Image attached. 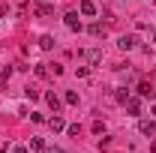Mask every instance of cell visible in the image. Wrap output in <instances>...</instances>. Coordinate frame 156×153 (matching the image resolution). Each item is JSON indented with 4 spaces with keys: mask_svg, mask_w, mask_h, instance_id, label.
I'll use <instances>...</instances> for the list:
<instances>
[{
    "mask_svg": "<svg viewBox=\"0 0 156 153\" xmlns=\"http://www.w3.org/2000/svg\"><path fill=\"white\" fill-rule=\"evenodd\" d=\"M63 24H66L69 30L81 33V18H78V12H66V15H63Z\"/></svg>",
    "mask_w": 156,
    "mask_h": 153,
    "instance_id": "6da1fadb",
    "label": "cell"
},
{
    "mask_svg": "<svg viewBox=\"0 0 156 153\" xmlns=\"http://www.w3.org/2000/svg\"><path fill=\"white\" fill-rule=\"evenodd\" d=\"M123 51H132V48H138V36L135 33H126V36H120V42H117Z\"/></svg>",
    "mask_w": 156,
    "mask_h": 153,
    "instance_id": "7a4b0ae2",
    "label": "cell"
},
{
    "mask_svg": "<svg viewBox=\"0 0 156 153\" xmlns=\"http://www.w3.org/2000/svg\"><path fill=\"white\" fill-rule=\"evenodd\" d=\"M78 12L87 15V18H93V15H96V3H93V0H81V3H78Z\"/></svg>",
    "mask_w": 156,
    "mask_h": 153,
    "instance_id": "3957f363",
    "label": "cell"
},
{
    "mask_svg": "<svg viewBox=\"0 0 156 153\" xmlns=\"http://www.w3.org/2000/svg\"><path fill=\"white\" fill-rule=\"evenodd\" d=\"M45 102L51 105V111H54V114H60V108H63V99H60L54 90H51V93H45Z\"/></svg>",
    "mask_w": 156,
    "mask_h": 153,
    "instance_id": "277c9868",
    "label": "cell"
},
{
    "mask_svg": "<svg viewBox=\"0 0 156 153\" xmlns=\"http://www.w3.org/2000/svg\"><path fill=\"white\" fill-rule=\"evenodd\" d=\"M123 105H126V111H129L132 117H138V114H141V99H135V96H129Z\"/></svg>",
    "mask_w": 156,
    "mask_h": 153,
    "instance_id": "5b68a950",
    "label": "cell"
},
{
    "mask_svg": "<svg viewBox=\"0 0 156 153\" xmlns=\"http://www.w3.org/2000/svg\"><path fill=\"white\" fill-rule=\"evenodd\" d=\"M45 123H48V126H51V132H63V129H66V120H63V117H60V114H54V117H48V120H45Z\"/></svg>",
    "mask_w": 156,
    "mask_h": 153,
    "instance_id": "8992f818",
    "label": "cell"
},
{
    "mask_svg": "<svg viewBox=\"0 0 156 153\" xmlns=\"http://www.w3.org/2000/svg\"><path fill=\"white\" fill-rule=\"evenodd\" d=\"M138 132L141 135H156V120H141L138 123Z\"/></svg>",
    "mask_w": 156,
    "mask_h": 153,
    "instance_id": "52a82bcc",
    "label": "cell"
},
{
    "mask_svg": "<svg viewBox=\"0 0 156 153\" xmlns=\"http://www.w3.org/2000/svg\"><path fill=\"white\" fill-rule=\"evenodd\" d=\"M138 96H141V99H153V87H150V81H138Z\"/></svg>",
    "mask_w": 156,
    "mask_h": 153,
    "instance_id": "ba28073f",
    "label": "cell"
},
{
    "mask_svg": "<svg viewBox=\"0 0 156 153\" xmlns=\"http://www.w3.org/2000/svg\"><path fill=\"white\" fill-rule=\"evenodd\" d=\"M36 15H54V6H51L48 0H39V6H36Z\"/></svg>",
    "mask_w": 156,
    "mask_h": 153,
    "instance_id": "9c48e42d",
    "label": "cell"
},
{
    "mask_svg": "<svg viewBox=\"0 0 156 153\" xmlns=\"http://www.w3.org/2000/svg\"><path fill=\"white\" fill-rule=\"evenodd\" d=\"M39 48L42 51H51L54 48V36H39Z\"/></svg>",
    "mask_w": 156,
    "mask_h": 153,
    "instance_id": "30bf717a",
    "label": "cell"
},
{
    "mask_svg": "<svg viewBox=\"0 0 156 153\" xmlns=\"http://www.w3.org/2000/svg\"><path fill=\"white\" fill-rule=\"evenodd\" d=\"M87 30H90V36H105V27H102L99 21H93V24H90Z\"/></svg>",
    "mask_w": 156,
    "mask_h": 153,
    "instance_id": "8fae6325",
    "label": "cell"
},
{
    "mask_svg": "<svg viewBox=\"0 0 156 153\" xmlns=\"http://www.w3.org/2000/svg\"><path fill=\"white\" fill-rule=\"evenodd\" d=\"M87 60H90V63L96 66L99 60H102V51H99V48H90V51H87Z\"/></svg>",
    "mask_w": 156,
    "mask_h": 153,
    "instance_id": "7c38bea8",
    "label": "cell"
},
{
    "mask_svg": "<svg viewBox=\"0 0 156 153\" xmlns=\"http://www.w3.org/2000/svg\"><path fill=\"white\" fill-rule=\"evenodd\" d=\"M63 102H66V105H78V93H75V90H66Z\"/></svg>",
    "mask_w": 156,
    "mask_h": 153,
    "instance_id": "4fadbf2b",
    "label": "cell"
},
{
    "mask_svg": "<svg viewBox=\"0 0 156 153\" xmlns=\"http://www.w3.org/2000/svg\"><path fill=\"white\" fill-rule=\"evenodd\" d=\"M30 147L33 150H45V138H30Z\"/></svg>",
    "mask_w": 156,
    "mask_h": 153,
    "instance_id": "5bb4252c",
    "label": "cell"
},
{
    "mask_svg": "<svg viewBox=\"0 0 156 153\" xmlns=\"http://www.w3.org/2000/svg\"><path fill=\"white\" fill-rule=\"evenodd\" d=\"M114 99H117V102H126V99H129V90H126V87H120V90L114 93Z\"/></svg>",
    "mask_w": 156,
    "mask_h": 153,
    "instance_id": "9a60e30c",
    "label": "cell"
},
{
    "mask_svg": "<svg viewBox=\"0 0 156 153\" xmlns=\"http://www.w3.org/2000/svg\"><path fill=\"white\" fill-rule=\"evenodd\" d=\"M33 72H36L39 78H48V69H45V63H36V66H33Z\"/></svg>",
    "mask_w": 156,
    "mask_h": 153,
    "instance_id": "2e32d148",
    "label": "cell"
},
{
    "mask_svg": "<svg viewBox=\"0 0 156 153\" xmlns=\"http://www.w3.org/2000/svg\"><path fill=\"white\" fill-rule=\"evenodd\" d=\"M90 129H93V135H105V123H102V120H96Z\"/></svg>",
    "mask_w": 156,
    "mask_h": 153,
    "instance_id": "e0dca14e",
    "label": "cell"
},
{
    "mask_svg": "<svg viewBox=\"0 0 156 153\" xmlns=\"http://www.w3.org/2000/svg\"><path fill=\"white\" fill-rule=\"evenodd\" d=\"M24 96H27V99L33 102V99H39V90H33V87H27V90H24Z\"/></svg>",
    "mask_w": 156,
    "mask_h": 153,
    "instance_id": "ac0fdd59",
    "label": "cell"
},
{
    "mask_svg": "<svg viewBox=\"0 0 156 153\" xmlns=\"http://www.w3.org/2000/svg\"><path fill=\"white\" fill-rule=\"evenodd\" d=\"M75 72H78V78H87V75H90V66H78Z\"/></svg>",
    "mask_w": 156,
    "mask_h": 153,
    "instance_id": "d6986e66",
    "label": "cell"
},
{
    "mask_svg": "<svg viewBox=\"0 0 156 153\" xmlns=\"http://www.w3.org/2000/svg\"><path fill=\"white\" fill-rule=\"evenodd\" d=\"M30 120H33V123H45V114H36V111H33V114H30Z\"/></svg>",
    "mask_w": 156,
    "mask_h": 153,
    "instance_id": "ffe728a7",
    "label": "cell"
},
{
    "mask_svg": "<svg viewBox=\"0 0 156 153\" xmlns=\"http://www.w3.org/2000/svg\"><path fill=\"white\" fill-rule=\"evenodd\" d=\"M12 153H27V147H21V144H18V147H12Z\"/></svg>",
    "mask_w": 156,
    "mask_h": 153,
    "instance_id": "44dd1931",
    "label": "cell"
},
{
    "mask_svg": "<svg viewBox=\"0 0 156 153\" xmlns=\"http://www.w3.org/2000/svg\"><path fill=\"white\" fill-rule=\"evenodd\" d=\"M48 153H66V150H57V147H51V150H48Z\"/></svg>",
    "mask_w": 156,
    "mask_h": 153,
    "instance_id": "7402d4cb",
    "label": "cell"
}]
</instances>
